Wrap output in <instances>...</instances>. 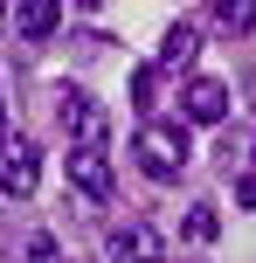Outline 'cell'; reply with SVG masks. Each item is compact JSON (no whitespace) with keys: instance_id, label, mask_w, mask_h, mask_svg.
<instances>
[{"instance_id":"obj_1","label":"cell","mask_w":256,"mask_h":263,"mask_svg":"<svg viewBox=\"0 0 256 263\" xmlns=\"http://www.w3.org/2000/svg\"><path fill=\"white\" fill-rule=\"evenodd\" d=\"M132 159L152 173V180L187 173V125H173V118H146V125L132 132Z\"/></svg>"},{"instance_id":"obj_2","label":"cell","mask_w":256,"mask_h":263,"mask_svg":"<svg viewBox=\"0 0 256 263\" xmlns=\"http://www.w3.org/2000/svg\"><path fill=\"white\" fill-rule=\"evenodd\" d=\"M55 118H63V132H69L76 145H104V132H111V111L97 104L90 90H76V83L55 90Z\"/></svg>"},{"instance_id":"obj_3","label":"cell","mask_w":256,"mask_h":263,"mask_svg":"<svg viewBox=\"0 0 256 263\" xmlns=\"http://www.w3.org/2000/svg\"><path fill=\"white\" fill-rule=\"evenodd\" d=\"M63 173H69V187H76L83 201H97V208L118 194V173H111V153H104V145H69Z\"/></svg>"},{"instance_id":"obj_4","label":"cell","mask_w":256,"mask_h":263,"mask_svg":"<svg viewBox=\"0 0 256 263\" xmlns=\"http://www.w3.org/2000/svg\"><path fill=\"white\" fill-rule=\"evenodd\" d=\"M35 180H42V159H35V145H28L21 132H0V194L28 201V194H35Z\"/></svg>"},{"instance_id":"obj_5","label":"cell","mask_w":256,"mask_h":263,"mask_svg":"<svg viewBox=\"0 0 256 263\" xmlns=\"http://www.w3.org/2000/svg\"><path fill=\"white\" fill-rule=\"evenodd\" d=\"M111 263H166V236L152 222H118L111 229Z\"/></svg>"},{"instance_id":"obj_6","label":"cell","mask_w":256,"mask_h":263,"mask_svg":"<svg viewBox=\"0 0 256 263\" xmlns=\"http://www.w3.org/2000/svg\"><path fill=\"white\" fill-rule=\"evenodd\" d=\"M222 118H229V83L194 77L187 83V125H222Z\"/></svg>"},{"instance_id":"obj_7","label":"cell","mask_w":256,"mask_h":263,"mask_svg":"<svg viewBox=\"0 0 256 263\" xmlns=\"http://www.w3.org/2000/svg\"><path fill=\"white\" fill-rule=\"evenodd\" d=\"M194 55H201V28H194V21H173L160 35V69H194Z\"/></svg>"},{"instance_id":"obj_8","label":"cell","mask_w":256,"mask_h":263,"mask_svg":"<svg viewBox=\"0 0 256 263\" xmlns=\"http://www.w3.org/2000/svg\"><path fill=\"white\" fill-rule=\"evenodd\" d=\"M7 21L21 28L28 42H42V35H55V28H63V0H21V7H14Z\"/></svg>"},{"instance_id":"obj_9","label":"cell","mask_w":256,"mask_h":263,"mask_svg":"<svg viewBox=\"0 0 256 263\" xmlns=\"http://www.w3.org/2000/svg\"><path fill=\"white\" fill-rule=\"evenodd\" d=\"M215 21L229 28V35H256V0H222Z\"/></svg>"},{"instance_id":"obj_10","label":"cell","mask_w":256,"mask_h":263,"mask_svg":"<svg viewBox=\"0 0 256 263\" xmlns=\"http://www.w3.org/2000/svg\"><path fill=\"white\" fill-rule=\"evenodd\" d=\"M187 236H194V242H215V236H222V215L208 208V201H194V208H187Z\"/></svg>"},{"instance_id":"obj_11","label":"cell","mask_w":256,"mask_h":263,"mask_svg":"<svg viewBox=\"0 0 256 263\" xmlns=\"http://www.w3.org/2000/svg\"><path fill=\"white\" fill-rule=\"evenodd\" d=\"M152 97H160V69H152V63H139V69H132V104L146 111Z\"/></svg>"},{"instance_id":"obj_12","label":"cell","mask_w":256,"mask_h":263,"mask_svg":"<svg viewBox=\"0 0 256 263\" xmlns=\"http://www.w3.org/2000/svg\"><path fill=\"white\" fill-rule=\"evenodd\" d=\"M21 263H55V236H35V242L21 250Z\"/></svg>"},{"instance_id":"obj_13","label":"cell","mask_w":256,"mask_h":263,"mask_svg":"<svg viewBox=\"0 0 256 263\" xmlns=\"http://www.w3.org/2000/svg\"><path fill=\"white\" fill-rule=\"evenodd\" d=\"M235 201H243V208H256V173H243V180H235Z\"/></svg>"},{"instance_id":"obj_14","label":"cell","mask_w":256,"mask_h":263,"mask_svg":"<svg viewBox=\"0 0 256 263\" xmlns=\"http://www.w3.org/2000/svg\"><path fill=\"white\" fill-rule=\"evenodd\" d=\"M0 28H7V7H0Z\"/></svg>"},{"instance_id":"obj_15","label":"cell","mask_w":256,"mask_h":263,"mask_svg":"<svg viewBox=\"0 0 256 263\" xmlns=\"http://www.w3.org/2000/svg\"><path fill=\"white\" fill-rule=\"evenodd\" d=\"M0 118H7V111H0Z\"/></svg>"}]
</instances>
